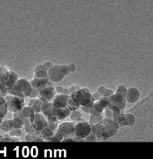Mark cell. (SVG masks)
Instances as JSON below:
<instances>
[{"label": "cell", "mask_w": 153, "mask_h": 159, "mask_svg": "<svg viewBox=\"0 0 153 159\" xmlns=\"http://www.w3.org/2000/svg\"><path fill=\"white\" fill-rule=\"evenodd\" d=\"M32 125L33 128L39 134L47 127L48 121L47 117L42 113H35V117Z\"/></svg>", "instance_id": "obj_6"}, {"label": "cell", "mask_w": 153, "mask_h": 159, "mask_svg": "<svg viewBox=\"0 0 153 159\" xmlns=\"http://www.w3.org/2000/svg\"><path fill=\"white\" fill-rule=\"evenodd\" d=\"M75 123L73 122H63L58 126L57 132L61 134L64 138L74 134Z\"/></svg>", "instance_id": "obj_8"}, {"label": "cell", "mask_w": 153, "mask_h": 159, "mask_svg": "<svg viewBox=\"0 0 153 159\" xmlns=\"http://www.w3.org/2000/svg\"><path fill=\"white\" fill-rule=\"evenodd\" d=\"M16 84L18 86L21 93L25 98L29 97L32 91V87L30 81L24 78H21L17 80Z\"/></svg>", "instance_id": "obj_10"}, {"label": "cell", "mask_w": 153, "mask_h": 159, "mask_svg": "<svg viewBox=\"0 0 153 159\" xmlns=\"http://www.w3.org/2000/svg\"><path fill=\"white\" fill-rule=\"evenodd\" d=\"M39 92L40 95L39 98L45 103L52 102L57 93L53 83L43 87L42 89L39 90Z\"/></svg>", "instance_id": "obj_7"}, {"label": "cell", "mask_w": 153, "mask_h": 159, "mask_svg": "<svg viewBox=\"0 0 153 159\" xmlns=\"http://www.w3.org/2000/svg\"><path fill=\"white\" fill-rule=\"evenodd\" d=\"M70 98V96L69 95L59 93L58 95H56L55 96L52 101V103L54 107L57 108H63L67 107L68 102Z\"/></svg>", "instance_id": "obj_11"}, {"label": "cell", "mask_w": 153, "mask_h": 159, "mask_svg": "<svg viewBox=\"0 0 153 159\" xmlns=\"http://www.w3.org/2000/svg\"><path fill=\"white\" fill-rule=\"evenodd\" d=\"M19 79L18 78V75L16 73H15L14 72L12 71H9V74H8V77L7 78V80H6L5 83H4V86L6 88V89L8 90L11 87H12L14 85L16 84L17 80Z\"/></svg>", "instance_id": "obj_16"}, {"label": "cell", "mask_w": 153, "mask_h": 159, "mask_svg": "<svg viewBox=\"0 0 153 159\" xmlns=\"http://www.w3.org/2000/svg\"><path fill=\"white\" fill-rule=\"evenodd\" d=\"M6 103V100H5V98L2 96H0V106H2Z\"/></svg>", "instance_id": "obj_39"}, {"label": "cell", "mask_w": 153, "mask_h": 159, "mask_svg": "<svg viewBox=\"0 0 153 159\" xmlns=\"http://www.w3.org/2000/svg\"><path fill=\"white\" fill-rule=\"evenodd\" d=\"M43 65L47 67V68L48 70H49L50 68L53 65V63H51V62H46L45 63H43Z\"/></svg>", "instance_id": "obj_38"}, {"label": "cell", "mask_w": 153, "mask_h": 159, "mask_svg": "<svg viewBox=\"0 0 153 159\" xmlns=\"http://www.w3.org/2000/svg\"><path fill=\"white\" fill-rule=\"evenodd\" d=\"M114 120H115L117 122L119 126H122V127L128 126V122H127L125 114L122 112L115 117Z\"/></svg>", "instance_id": "obj_23"}, {"label": "cell", "mask_w": 153, "mask_h": 159, "mask_svg": "<svg viewBox=\"0 0 153 159\" xmlns=\"http://www.w3.org/2000/svg\"><path fill=\"white\" fill-rule=\"evenodd\" d=\"M140 97V92L138 88L131 86L127 88L125 95V98L127 102L130 104H134L139 100Z\"/></svg>", "instance_id": "obj_9"}, {"label": "cell", "mask_w": 153, "mask_h": 159, "mask_svg": "<svg viewBox=\"0 0 153 159\" xmlns=\"http://www.w3.org/2000/svg\"><path fill=\"white\" fill-rule=\"evenodd\" d=\"M71 111L67 107L63 108H57L54 107V114L57 118L58 120H63L70 116Z\"/></svg>", "instance_id": "obj_15"}, {"label": "cell", "mask_w": 153, "mask_h": 159, "mask_svg": "<svg viewBox=\"0 0 153 159\" xmlns=\"http://www.w3.org/2000/svg\"><path fill=\"white\" fill-rule=\"evenodd\" d=\"M97 92L99 93L102 96H106L107 98H109L114 93L112 90L109 89V88H107L104 86H100L97 89Z\"/></svg>", "instance_id": "obj_24"}, {"label": "cell", "mask_w": 153, "mask_h": 159, "mask_svg": "<svg viewBox=\"0 0 153 159\" xmlns=\"http://www.w3.org/2000/svg\"><path fill=\"white\" fill-rule=\"evenodd\" d=\"M48 69L43 65H39L35 69V77L37 78H46L48 77Z\"/></svg>", "instance_id": "obj_19"}, {"label": "cell", "mask_w": 153, "mask_h": 159, "mask_svg": "<svg viewBox=\"0 0 153 159\" xmlns=\"http://www.w3.org/2000/svg\"><path fill=\"white\" fill-rule=\"evenodd\" d=\"M127 122H128V126H133L135 125L136 122H137V117L136 116L131 113H127L125 114Z\"/></svg>", "instance_id": "obj_29"}, {"label": "cell", "mask_w": 153, "mask_h": 159, "mask_svg": "<svg viewBox=\"0 0 153 159\" xmlns=\"http://www.w3.org/2000/svg\"><path fill=\"white\" fill-rule=\"evenodd\" d=\"M70 119L72 121H82L83 119L82 118V114L79 111L75 110L71 112V114L70 115Z\"/></svg>", "instance_id": "obj_28"}, {"label": "cell", "mask_w": 153, "mask_h": 159, "mask_svg": "<svg viewBox=\"0 0 153 159\" xmlns=\"http://www.w3.org/2000/svg\"><path fill=\"white\" fill-rule=\"evenodd\" d=\"M13 127L11 119H3L2 123L0 124V130L3 132H8Z\"/></svg>", "instance_id": "obj_21"}, {"label": "cell", "mask_w": 153, "mask_h": 159, "mask_svg": "<svg viewBox=\"0 0 153 159\" xmlns=\"http://www.w3.org/2000/svg\"><path fill=\"white\" fill-rule=\"evenodd\" d=\"M127 87H126V86L125 85L120 84L117 87V89L116 90V93H120V94L123 95L125 96V95L126 93V92H127Z\"/></svg>", "instance_id": "obj_36"}, {"label": "cell", "mask_w": 153, "mask_h": 159, "mask_svg": "<svg viewBox=\"0 0 153 159\" xmlns=\"http://www.w3.org/2000/svg\"><path fill=\"white\" fill-rule=\"evenodd\" d=\"M24 126L25 131L27 132V134H39L34 130V129L33 128L32 124L30 123V121L28 119H27L26 120Z\"/></svg>", "instance_id": "obj_27"}, {"label": "cell", "mask_w": 153, "mask_h": 159, "mask_svg": "<svg viewBox=\"0 0 153 159\" xmlns=\"http://www.w3.org/2000/svg\"><path fill=\"white\" fill-rule=\"evenodd\" d=\"M119 127L115 120L106 117L92 126V132L97 138L106 140L115 135L118 132Z\"/></svg>", "instance_id": "obj_1"}, {"label": "cell", "mask_w": 153, "mask_h": 159, "mask_svg": "<svg viewBox=\"0 0 153 159\" xmlns=\"http://www.w3.org/2000/svg\"><path fill=\"white\" fill-rule=\"evenodd\" d=\"M5 99L8 107V110L16 113L21 111L24 107V99L16 96L7 95Z\"/></svg>", "instance_id": "obj_5"}, {"label": "cell", "mask_w": 153, "mask_h": 159, "mask_svg": "<svg viewBox=\"0 0 153 159\" xmlns=\"http://www.w3.org/2000/svg\"><path fill=\"white\" fill-rule=\"evenodd\" d=\"M20 141L21 140L19 139V137H12L8 134L3 136L0 142H20Z\"/></svg>", "instance_id": "obj_31"}, {"label": "cell", "mask_w": 153, "mask_h": 159, "mask_svg": "<svg viewBox=\"0 0 153 159\" xmlns=\"http://www.w3.org/2000/svg\"><path fill=\"white\" fill-rule=\"evenodd\" d=\"M70 97L79 107H91L96 101L89 90L85 87L79 88L71 95Z\"/></svg>", "instance_id": "obj_3"}, {"label": "cell", "mask_w": 153, "mask_h": 159, "mask_svg": "<svg viewBox=\"0 0 153 159\" xmlns=\"http://www.w3.org/2000/svg\"><path fill=\"white\" fill-rule=\"evenodd\" d=\"M9 70L5 67H0V83L4 85L9 74Z\"/></svg>", "instance_id": "obj_25"}, {"label": "cell", "mask_w": 153, "mask_h": 159, "mask_svg": "<svg viewBox=\"0 0 153 159\" xmlns=\"http://www.w3.org/2000/svg\"><path fill=\"white\" fill-rule=\"evenodd\" d=\"M64 139V137L58 132H55L54 136L50 139V142H59V141H62Z\"/></svg>", "instance_id": "obj_34"}, {"label": "cell", "mask_w": 153, "mask_h": 159, "mask_svg": "<svg viewBox=\"0 0 153 159\" xmlns=\"http://www.w3.org/2000/svg\"><path fill=\"white\" fill-rule=\"evenodd\" d=\"M80 87L78 85H73L69 88H63L62 86H57L55 90L56 92L60 94H64L71 96V95L77 90H78Z\"/></svg>", "instance_id": "obj_18"}, {"label": "cell", "mask_w": 153, "mask_h": 159, "mask_svg": "<svg viewBox=\"0 0 153 159\" xmlns=\"http://www.w3.org/2000/svg\"><path fill=\"white\" fill-rule=\"evenodd\" d=\"M30 85L32 86V87L33 88H36V89L40 90L42 88H43V87L50 85V84H52L53 82L51 81L48 77L46 78H37V77H34L33 80H32L30 81Z\"/></svg>", "instance_id": "obj_13"}, {"label": "cell", "mask_w": 153, "mask_h": 159, "mask_svg": "<svg viewBox=\"0 0 153 159\" xmlns=\"http://www.w3.org/2000/svg\"><path fill=\"white\" fill-rule=\"evenodd\" d=\"M109 98L111 103L116 105L117 107L120 108L122 111H123L125 109L127 101L123 95L115 92V93H113Z\"/></svg>", "instance_id": "obj_12"}, {"label": "cell", "mask_w": 153, "mask_h": 159, "mask_svg": "<svg viewBox=\"0 0 153 159\" xmlns=\"http://www.w3.org/2000/svg\"><path fill=\"white\" fill-rule=\"evenodd\" d=\"M24 139L27 142H44V139L39 134H27Z\"/></svg>", "instance_id": "obj_20"}, {"label": "cell", "mask_w": 153, "mask_h": 159, "mask_svg": "<svg viewBox=\"0 0 153 159\" xmlns=\"http://www.w3.org/2000/svg\"><path fill=\"white\" fill-rule=\"evenodd\" d=\"M22 131L21 129H16V128H12L10 131L8 132L9 135L12 137H19L22 136Z\"/></svg>", "instance_id": "obj_33"}, {"label": "cell", "mask_w": 153, "mask_h": 159, "mask_svg": "<svg viewBox=\"0 0 153 159\" xmlns=\"http://www.w3.org/2000/svg\"><path fill=\"white\" fill-rule=\"evenodd\" d=\"M74 63L68 65H54L48 70V75L50 80L53 83L61 82L65 77L76 70Z\"/></svg>", "instance_id": "obj_2"}, {"label": "cell", "mask_w": 153, "mask_h": 159, "mask_svg": "<svg viewBox=\"0 0 153 159\" xmlns=\"http://www.w3.org/2000/svg\"><path fill=\"white\" fill-rule=\"evenodd\" d=\"M55 132V131L51 130L50 129L47 127L42 132H40L39 135L41 137H42L44 139L45 141H49L50 139L54 136Z\"/></svg>", "instance_id": "obj_22"}, {"label": "cell", "mask_w": 153, "mask_h": 159, "mask_svg": "<svg viewBox=\"0 0 153 159\" xmlns=\"http://www.w3.org/2000/svg\"><path fill=\"white\" fill-rule=\"evenodd\" d=\"M102 119H103V117L102 116H96V115H92L91 114V116L89 117V122L91 123L92 125H94L96 124L99 122Z\"/></svg>", "instance_id": "obj_35"}, {"label": "cell", "mask_w": 153, "mask_h": 159, "mask_svg": "<svg viewBox=\"0 0 153 159\" xmlns=\"http://www.w3.org/2000/svg\"><path fill=\"white\" fill-rule=\"evenodd\" d=\"M45 102L43 101L40 98H32L29 102L28 106L30 107L35 113H42V105Z\"/></svg>", "instance_id": "obj_14"}, {"label": "cell", "mask_w": 153, "mask_h": 159, "mask_svg": "<svg viewBox=\"0 0 153 159\" xmlns=\"http://www.w3.org/2000/svg\"><path fill=\"white\" fill-rule=\"evenodd\" d=\"M3 135H2V134H0V141H1L2 139L3 138Z\"/></svg>", "instance_id": "obj_40"}, {"label": "cell", "mask_w": 153, "mask_h": 159, "mask_svg": "<svg viewBox=\"0 0 153 159\" xmlns=\"http://www.w3.org/2000/svg\"><path fill=\"white\" fill-rule=\"evenodd\" d=\"M21 113L22 114V115L26 117V119H28L29 118V117L30 116V115L33 113H34V111H33L32 110V109L29 107V106H27V107H24L21 110Z\"/></svg>", "instance_id": "obj_30"}, {"label": "cell", "mask_w": 153, "mask_h": 159, "mask_svg": "<svg viewBox=\"0 0 153 159\" xmlns=\"http://www.w3.org/2000/svg\"><path fill=\"white\" fill-rule=\"evenodd\" d=\"M92 124L85 120L78 121L75 126L74 134L80 139H85L92 132Z\"/></svg>", "instance_id": "obj_4"}, {"label": "cell", "mask_w": 153, "mask_h": 159, "mask_svg": "<svg viewBox=\"0 0 153 159\" xmlns=\"http://www.w3.org/2000/svg\"><path fill=\"white\" fill-rule=\"evenodd\" d=\"M54 107L52 102H45L43 104L42 107V113L47 117L53 116Z\"/></svg>", "instance_id": "obj_17"}, {"label": "cell", "mask_w": 153, "mask_h": 159, "mask_svg": "<svg viewBox=\"0 0 153 159\" xmlns=\"http://www.w3.org/2000/svg\"><path fill=\"white\" fill-rule=\"evenodd\" d=\"M67 107L69 108V110L71 111L77 110L79 108L78 106L76 105V104L73 101V99L71 98V97L68 99V104H67Z\"/></svg>", "instance_id": "obj_32"}, {"label": "cell", "mask_w": 153, "mask_h": 159, "mask_svg": "<svg viewBox=\"0 0 153 159\" xmlns=\"http://www.w3.org/2000/svg\"><path fill=\"white\" fill-rule=\"evenodd\" d=\"M104 113L106 114V117L108 118H111L113 119V112L112 110H110L108 107L104 109Z\"/></svg>", "instance_id": "obj_37"}, {"label": "cell", "mask_w": 153, "mask_h": 159, "mask_svg": "<svg viewBox=\"0 0 153 159\" xmlns=\"http://www.w3.org/2000/svg\"><path fill=\"white\" fill-rule=\"evenodd\" d=\"M97 101L98 103V104L103 109H105L107 107H108V106L109 105V104L110 103L109 98L106 96H102L97 101Z\"/></svg>", "instance_id": "obj_26"}]
</instances>
